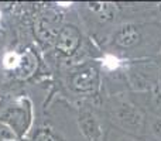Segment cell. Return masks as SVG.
<instances>
[{"instance_id": "1", "label": "cell", "mask_w": 161, "mask_h": 141, "mask_svg": "<svg viewBox=\"0 0 161 141\" xmlns=\"http://www.w3.org/2000/svg\"><path fill=\"white\" fill-rule=\"evenodd\" d=\"M113 117L116 123L130 133H142L144 127V116L131 103L123 102L114 109Z\"/></svg>"}, {"instance_id": "2", "label": "cell", "mask_w": 161, "mask_h": 141, "mask_svg": "<svg viewBox=\"0 0 161 141\" xmlns=\"http://www.w3.org/2000/svg\"><path fill=\"white\" fill-rule=\"evenodd\" d=\"M34 30H36V34L41 41L44 42H53L57 40L59 34V19L57 14L51 13H44L41 16H38L36 21V25H34Z\"/></svg>"}, {"instance_id": "3", "label": "cell", "mask_w": 161, "mask_h": 141, "mask_svg": "<svg viewBox=\"0 0 161 141\" xmlns=\"http://www.w3.org/2000/svg\"><path fill=\"white\" fill-rule=\"evenodd\" d=\"M80 45V33L72 24H67L61 27L59 34L55 40L57 51L62 55H72Z\"/></svg>"}, {"instance_id": "4", "label": "cell", "mask_w": 161, "mask_h": 141, "mask_svg": "<svg viewBox=\"0 0 161 141\" xmlns=\"http://www.w3.org/2000/svg\"><path fill=\"white\" fill-rule=\"evenodd\" d=\"M25 110L20 106H11L7 107L0 114V123L7 126L14 134H21L25 131Z\"/></svg>"}, {"instance_id": "5", "label": "cell", "mask_w": 161, "mask_h": 141, "mask_svg": "<svg viewBox=\"0 0 161 141\" xmlns=\"http://www.w3.org/2000/svg\"><path fill=\"white\" fill-rule=\"evenodd\" d=\"M71 85L76 92H80V93L93 92L97 86V71L89 67L79 72H75L71 78Z\"/></svg>"}, {"instance_id": "6", "label": "cell", "mask_w": 161, "mask_h": 141, "mask_svg": "<svg viewBox=\"0 0 161 141\" xmlns=\"http://www.w3.org/2000/svg\"><path fill=\"white\" fill-rule=\"evenodd\" d=\"M78 124L80 133L83 134L88 141H100L102 138V130H100L99 120L96 119L91 110H82L79 113Z\"/></svg>"}, {"instance_id": "7", "label": "cell", "mask_w": 161, "mask_h": 141, "mask_svg": "<svg viewBox=\"0 0 161 141\" xmlns=\"http://www.w3.org/2000/svg\"><path fill=\"white\" fill-rule=\"evenodd\" d=\"M142 38L140 30L133 24H126L120 27L114 34V44L120 48H131Z\"/></svg>"}, {"instance_id": "8", "label": "cell", "mask_w": 161, "mask_h": 141, "mask_svg": "<svg viewBox=\"0 0 161 141\" xmlns=\"http://www.w3.org/2000/svg\"><path fill=\"white\" fill-rule=\"evenodd\" d=\"M37 68V59L31 52H25L24 55L20 57V64L17 67V73L21 78L30 76Z\"/></svg>"}, {"instance_id": "9", "label": "cell", "mask_w": 161, "mask_h": 141, "mask_svg": "<svg viewBox=\"0 0 161 141\" xmlns=\"http://www.w3.org/2000/svg\"><path fill=\"white\" fill-rule=\"evenodd\" d=\"M20 64V55L16 52H7L3 58V67L7 69H17Z\"/></svg>"}, {"instance_id": "10", "label": "cell", "mask_w": 161, "mask_h": 141, "mask_svg": "<svg viewBox=\"0 0 161 141\" xmlns=\"http://www.w3.org/2000/svg\"><path fill=\"white\" fill-rule=\"evenodd\" d=\"M151 131L157 137V140L161 141V119H156L151 123Z\"/></svg>"}, {"instance_id": "11", "label": "cell", "mask_w": 161, "mask_h": 141, "mask_svg": "<svg viewBox=\"0 0 161 141\" xmlns=\"http://www.w3.org/2000/svg\"><path fill=\"white\" fill-rule=\"evenodd\" d=\"M36 141H57V138L50 133V131L44 130V131H41V133H38Z\"/></svg>"}, {"instance_id": "12", "label": "cell", "mask_w": 161, "mask_h": 141, "mask_svg": "<svg viewBox=\"0 0 161 141\" xmlns=\"http://www.w3.org/2000/svg\"><path fill=\"white\" fill-rule=\"evenodd\" d=\"M120 141H133V140H130V138H123V140H120Z\"/></svg>"}]
</instances>
